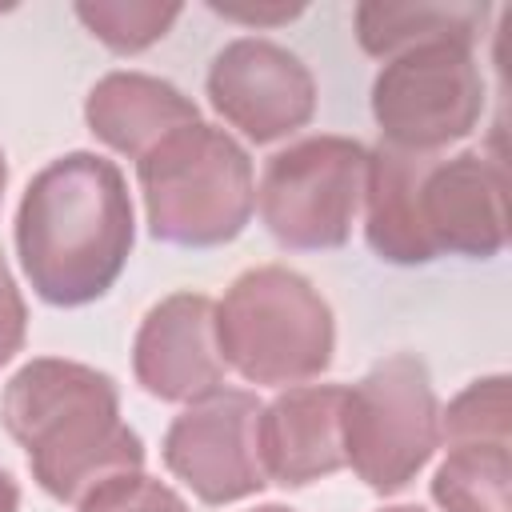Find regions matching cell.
I'll list each match as a JSON object with an SVG mask.
<instances>
[{"label":"cell","instance_id":"6da1fadb","mask_svg":"<svg viewBox=\"0 0 512 512\" xmlns=\"http://www.w3.org/2000/svg\"><path fill=\"white\" fill-rule=\"evenodd\" d=\"M136 240L124 172L96 152H68L40 168L16 208V256L32 292L52 308L100 300Z\"/></svg>","mask_w":512,"mask_h":512},{"label":"cell","instance_id":"7a4b0ae2","mask_svg":"<svg viewBox=\"0 0 512 512\" xmlns=\"http://www.w3.org/2000/svg\"><path fill=\"white\" fill-rule=\"evenodd\" d=\"M0 420L24 448L32 480L60 504H80L108 476L144 468V440L120 420V388L92 364L28 360L4 384Z\"/></svg>","mask_w":512,"mask_h":512},{"label":"cell","instance_id":"3957f363","mask_svg":"<svg viewBox=\"0 0 512 512\" xmlns=\"http://www.w3.org/2000/svg\"><path fill=\"white\" fill-rule=\"evenodd\" d=\"M148 232L176 248L236 240L256 208V176L240 140L216 124H188L136 160Z\"/></svg>","mask_w":512,"mask_h":512},{"label":"cell","instance_id":"277c9868","mask_svg":"<svg viewBox=\"0 0 512 512\" xmlns=\"http://www.w3.org/2000/svg\"><path fill=\"white\" fill-rule=\"evenodd\" d=\"M220 356L248 384H304L332 368L336 320L308 276L284 264L240 272L216 304Z\"/></svg>","mask_w":512,"mask_h":512},{"label":"cell","instance_id":"5b68a950","mask_svg":"<svg viewBox=\"0 0 512 512\" xmlns=\"http://www.w3.org/2000/svg\"><path fill=\"white\" fill-rule=\"evenodd\" d=\"M344 464L376 492H404L440 448V400L420 356L396 352L344 388Z\"/></svg>","mask_w":512,"mask_h":512},{"label":"cell","instance_id":"8992f818","mask_svg":"<svg viewBox=\"0 0 512 512\" xmlns=\"http://www.w3.org/2000/svg\"><path fill=\"white\" fill-rule=\"evenodd\" d=\"M368 148L352 136H304L268 156L256 208L280 248L328 252L348 244L364 204Z\"/></svg>","mask_w":512,"mask_h":512},{"label":"cell","instance_id":"52a82bcc","mask_svg":"<svg viewBox=\"0 0 512 512\" xmlns=\"http://www.w3.org/2000/svg\"><path fill=\"white\" fill-rule=\"evenodd\" d=\"M472 48L464 40H428L384 60L372 80V116L384 144L440 156L480 124L484 76Z\"/></svg>","mask_w":512,"mask_h":512},{"label":"cell","instance_id":"ba28073f","mask_svg":"<svg viewBox=\"0 0 512 512\" xmlns=\"http://www.w3.org/2000/svg\"><path fill=\"white\" fill-rule=\"evenodd\" d=\"M416 236L428 260H492L508 248V168L496 152L424 156L412 192Z\"/></svg>","mask_w":512,"mask_h":512},{"label":"cell","instance_id":"9c48e42d","mask_svg":"<svg viewBox=\"0 0 512 512\" xmlns=\"http://www.w3.org/2000/svg\"><path fill=\"white\" fill-rule=\"evenodd\" d=\"M260 408L264 404L252 392L220 384L216 392L184 404V412L168 424L160 456L200 504H236L268 484L256 448Z\"/></svg>","mask_w":512,"mask_h":512},{"label":"cell","instance_id":"30bf717a","mask_svg":"<svg viewBox=\"0 0 512 512\" xmlns=\"http://www.w3.org/2000/svg\"><path fill=\"white\" fill-rule=\"evenodd\" d=\"M208 104L252 144L292 136L316 116V80L308 64L276 40H228L204 76Z\"/></svg>","mask_w":512,"mask_h":512},{"label":"cell","instance_id":"8fae6325","mask_svg":"<svg viewBox=\"0 0 512 512\" xmlns=\"http://www.w3.org/2000/svg\"><path fill=\"white\" fill-rule=\"evenodd\" d=\"M216 304L204 292H172L152 304L132 340L136 384L168 404H192L224 384Z\"/></svg>","mask_w":512,"mask_h":512},{"label":"cell","instance_id":"7c38bea8","mask_svg":"<svg viewBox=\"0 0 512 512\" xmlns=\"http://www.w3.org/2000/svg\"><path fill=\"white\" fill-rule=\"evenodd\" d=\"M344 388L292 384L260 408L256 448L268 484L304 488L344 468Z\"/></svg>","mask_w":512,"mask_h":512},{"label":"cell","instance_id":"4fadbf2b","mask_svg":"<svg viewBox=\"0 0 512 512\" xmlns=\"http://www.w3.org/2000/svg\"><path fill=\"white\" fill-rule=\"evenodd\" d=\"M88 132L108 144L112 152L140 160L172 132L200 120V108L192 96H184L176 84L148 76V72H108L92 84L84 100Z\"/></svg>","mask_w":512,"mask_h":512},{"label":"cell","instance_id":"5bb4252c","mask_svg":"<svg viewBox=\"0 0 512 512\" xmlns=\"http://www.w3.org/2000/svg\"><path fill=\"white\" fill-rule=\"evenodd\" d=\"M356 40L368 56H396L428 40L476 44L488 24V4L472 0H364L352 12Z\"/></svg>","mask_w":512,"mask_h":512},{"label":"cell","instance_id":"9a60e30c","mask_svg":"<svg viewBox=\"0 0 512 512\" xmlns=\"http://www.w3.org/2000/svg\"><path fill=\"white\" fill-rule=\"evenodd\" d=\"M432 500L444 512H512V444H448Z\"/></svg>","mask_w":512,"mask_h":512},{"label":"cell","instance_id":"2e32d148","mask_svg":"<svg viewBox=\"0 0 512 512\" xmlns=\"http://www.w3.org/2000/svg\"><path fill=\"white\" fill-rule=\"evenodd\" d=\"M180 4H156V0H80L76 16L80 24L112 52L132 56L152 48L168 36V28L180 20Z\"/></svg>","mask_w":512,"mask_h":512},{"label":"cell","instance_id":"e0dca14e","mask_svg":"<svg viewBox=\"0 0 512 512\" xmlns=\"http://www.w3.org/2000/svg\"><path fill=\"white\" fill-rule=\"evenodd\" d=\"M440 440L448 444H512V416H508V376H480L472 380L452 404L440 412Z\"/></svg>","mask_w":512,"mask_h":512},{"label":"cell","instance_id":"ac0fdd59","mask_svg":"<svg viewBox=\"0 0 512 512\" xmlns=\"http://www.w3.org/2000/svg\"><path fill=\"white\" fill-rule=\"evenodd\" d=\"M76 512H188V504L180 500V492L144 476L140 468V472H120L96 484L76 504Z\"/></svg>","mask_w":512,"mask_h":512},{"label":"cell","instance_id":"d6986e66","mask_svg":"<svg viewBox=\"0 0 512 512\" xmlns=\"http://www.w3.org/2000/svg\"><path fill=\"white\" fill-rule=\"evenodd\" d=\"M24 336H28V308H24V296L12 280V268L0 252V368L8 360H16V352L24 348Z\"/></svg>","mask_w":512,"mask_h":512},{"label":"cell","instance_id":"ffe728a7","mask_svg":"<svg viewBox=\"0 0 512 512\" xmlns=\"http://www.w3.org/2000/svg\"><path fill=\"white\" fill-rule=\"evenodd\" d=\"M208 8L224 20H240V24H256V28H272V24H284L292 16L304 12V4H288V0H272V4H220V0H208Z\"/></svg>","mask_w":512,"mask_h":512},{"label":"cell","instance_id":"44dd1931","mask_svg":"<svg viewBox=\"0 0 512 512\" xmlns=\"http://www.w3.org/2000/svg\"><path fill=\"white\" fill-rule=\"evenodd\" d=\"M0 512H20V488L4 468H0Z\"/></svg>","mask_w":512,"mask_h":512},{"label":"cell","instance_id":"7402d4cb","mask_svg":"<svg viewBox=\"0 0 512 512\" xmlns=\"http://www.w3.org/2000/svg\"><path fill=\"white\" fill-rule=\"evenodd\" d=\"M4 184H8V160H4V152H0V200H4Z\"/></svg>","mask_w":512,"mask_h":512},{"label":"cell","instance_id":"603a6c76","mask_svg":"<svg viewBox=\"0 0 512 512\" xmlns=\"http://www.w3.org/2000/svg\"><path fill=\"white\" fill-rule=\"evenodd\" d=\"M380 512H424V508H416V504H392V508H380Z\"/></svg>","mask_w":512,"mask_h":512},{"label":"cell","instance_id":"cb8c5ba5","mask_svg":"<svg viewBox=\"0 0 512 512\" xmlns=\"http://www.w3.org/2000/svg\"><path fill=\"white\" fill-rule=\"evenodd\" d=\"M252 512H292V508H284V504H260V508H252Z\"/></svg>","mask_w":512,"mask_h":512}]
</instances>
